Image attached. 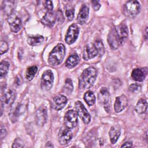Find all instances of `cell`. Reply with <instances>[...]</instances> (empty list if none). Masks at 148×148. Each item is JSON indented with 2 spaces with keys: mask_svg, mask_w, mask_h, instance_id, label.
I'll return each mask as SVG.
<instances>
[{
  "mask_svg": "<svg viewBox=\"0 0 148 148\" xmlns=\"http://www.w3.org/2000/svg\"><path fill=\"white\" fill-rule=\"evenodd\" d=\"M84 100L86 102V103L91 106H92L95 102V96L92 91H87L85 92L84 95Z\"/></svg>",
  "mask_w": 148,
  "mask_h": 148,
  "instance_id": "cell-25",
  "label": "cell"
},
{
  "mask_svg": "<svg viewBox=\"0 0 148 148\" xmlns=\"http://www.w3.org/2000/svg\"><path fill=\"white\" fill-rule=\"evenodd\" d=\"M8 21L9 23L10 28L13 32H18L22 26V23L21 19L14 13L10 14L8 18Z\"/></svg>",
  "mask_w": 148,
  "mask_h": 148,
  "instance_id": "cell-10",
  "label": "cell"
},
{
  "mask_svg": "<svg viewBox=\"0 0 148 148\" xmlns=\"http://www.w3.org/2000/svg\"><path fill=\"white\" fill-rule=\"evenodd\" d=\"M94 45L98 51V53L101 56H102L103 54L105 51L104 46L101 40H96L94 43Z\"/></svg>",
  "mask_w": 148,
  "mask_h": 148,
  "instance_id": "cell-28",
  "label": "cell"
},
{
  "mask_svg": "<svg viewBox=\"0 0 148 148\" xmlns=\"http://www.w3.org/2000/svg\"><path fill=\"white\" fill-rule=\"evenodd\" d=\"M147 108V103L146 99H139L135 107V110L139 114H143L145 113Z\"/></svg>",
  "mask_w": 148,
  "mask_h": 148,
  "instance_id": "cell-24",
  "label": "cell"
},
{
  "mask_svg": "<svg viewBox=\"0 0 148 148\" xmlns=\"http://www.w3.org/2000/svg\"><path fill=\"white\" fill-rule=\"evenodd\" d=\"M46 147H53V146L52 145V144L51 143H50L49 142H48L47 143H46Z\"/></svg>",
  "mask_w": 148,
  "mask_h": 148,
  "instance_id": "cell-39",
  "label": "cell"
},
{
  "mask_svg": "<svg viewBox=\"0 0 148 148\" xmlns=\"http://www.w3.org/2000/svg\"><path fill=\"white\" fill-rule=\"evenodd\" d=\"M57 16L53 11H47L41 20V22L45 25L53 27L56 21Z\"/></svg>",
  "mask_w": 148,
  "mask_h": 148,
  "instance_id": "cell-17",
  "label": "cell"
},
{
  "mask_svg": "<svg viewBox=\"0 0 148 148\" xmlns=\"http://www.w3.org/2000/svg\"><path fill=\"white\" fill-rule=\"evenodd\" d=\"M77 116L78 115L76 111H74L73 110H68L64 116L65 126L69 129L75 128L77 125Z\"/></svg>",
  "mask_w": 148,
  "mask_h": 148,
  "instance_id": "cell-6",
  "label": "cell"
},
{
  "mask_svg": "<svg viewBox=\"0 0 148 148\" xmlns=\"http://www.w3.org/2000/svg\"><path fill=\"white\" fill-rule=\"evenodd\" d=\"M65 55V48L63 44H57L51 50L48 57V62L52 66L60 65Z\"/></svg>",
  "mask_w": 148,
  "mask_h": 148,
  "instance_id": "cell-2",
  "label": "cell"
},
{
  "mask_svg": "<svg viewBox=\"0 0 148 148\" xmlns=\"http://www.w3.org/2000/svg\"><path fill=\"white\" fill-rule=\"evenodd\" d=\"M132 146V143L131 142H125L122 146L121 147H131Z\"/></svg>",
  "mask_w": 148,
  "mask_h": 148,
  "instance_id": "cell-37",
  "label": "cell"
},
{
  "mask_svg": "<svg viewBox=\"0 0 148 148\" xmlns=\"http://www.w3.org/2000/svg\"><path fill=\"white\" fill-rule=\"evenodd\" d=\"M47 110L44 106H40L36 112L35 120L36 124L39 126H43L47 121Z\"/></svg>",
  "mask_w": 148,
  "mask_h": 148,
  "instance_id": "cell-15",
  "label": "cell"
},
{
  "mask_svg": "<svg viewBox=\"0 0 148 148\" xmlns=\"http://www.w3.org/2000/svg\"><path fill=\"white\" fill-rule=\"evenodd\" d=\"M9 46L8 43L3 40L1 41L0 42V54L1 55H2L3 54L6 53L8 50Z\"/></svg>",
  "mask_w": 148,
  "mask_h": 148,
  "instance_id": "cell-30",
  "label": "cell"
},
{
  "mask_svg": "<svg viewBox=\"0 0 148 148\" xmlns=\"http://www.w3.org/2000/svg\"><path fill=\"white\" fill-rule=\"evenodd\" d=\"M79 34V28L76 24H71L68 28L65 37V40L66 43L68 45H71L77 39Z\"/></svg>",
  "mask_w": 148,
  "mask_h": 148,
  "instance_id": "cell-7",
  "label": "cell"
},
{
  "mask_svg": "<svg viewBox=\"0 0 148 148\" xmlns=\"http://www.w3.org/2000/svg\"><path fill=\"white\" fill-rule=\"evenodd\" d=\"M99 102L103 105L106 112H109L110 110V96L108 90L106 87H102L98 94Z\"/></svg>",
  "mask_w": 148,
  "mask_h": 148,
  "instance_id": "cell-8",
  "label": "cell"
},
{
  "mask_svg": "<svg viewBox=\"0 0 148 148\" xmlns=\"http://www.w3.org/2000/svg\"><path fill=\"white\" fill-rule=\"evenodd\" d=\"M6 130L3 125L1 126V139H2L6 135Z\"/></svg>",
  "mask_w": 148,
  "mask_h": 148,
  "instance_id": "cell-36",
  "label": "cell"
},
{
  "mask_svg": "<svg viewBox=\"0 0 148 148\" xmlns=\"http://www.w3.org/2000/svg\"><path fill=\"white\" fill-rule=\"evenodd\" d=\"M140 10V5L137 1H128L124 5V13L129 17L136 16Z\"/></svg>",
  "mask_w": 148,
  "mask_h": 148,
  "instance_id": "cell-3",
  "label": "cell"
},
{
  "mask_svg": "<svg viewBox=\"0 0 148 148\" xmlns=\"http://www.w3.org/2000/svg\"><path fill=\"white\" fill-rule=\"evenodd\" d=\"M74 14H75V10L73 8H68L65 11V14L68 19V20L71 21L73 20L74 17Z\"/></svg>",
  "mask_w": 148,
  "mask_h": 148,
  "instance_id": "cell-32",
  "label": "cell"
},
{
  "mask_svg": "<svg viewBox=\"0 0 148 148\" xmlns=\"http://www.w3.org/2000/svg\"><path fill=\"white\" fill-rule=\"evenodd\" d=\"M108 42L112 49H117L121 45L115 28H112L108 35Z\"/></svg>",
  "mask_w": 148,
  "mask_h": 148,
  "instance_id": "cell-13",
  "label": "cell"
},
{
  "mask_svg": "<svg viewBox=\"0 0 148 148\" xmlns=\"http://www.w3.org/2000/svg\"><path fill=\"white\" fill-rule=\"evenodd\" d=\"M145 39L147 40V27L145 29Z\"/></svg>",
  "mask_w": 148,
  "mask_h": 148,
  "instance_id": "cell-38",
  "label": "cell"
},
{
  "mask_svg": "<svg viewBox=\"0 0 148 148\" xmlns=\"http://www.w3.org/2000/svg\"><path fill=\"white\" fill-rule=\"evenodd\" d=\"M44 40V37L40 35H30L27 38V43L32 46L40 45Z\"/></svg>",
  "mask_w": 148,
  "mask_h": 148,
  "instance_id": "cell-23",
  "label": "cell"
},
{
  "mask_svg": "<svg viewBox=\"0 0 148 148\" xmlns=\"http://www.w3.org/2000/svg\"><path fill=\"white\" fill-rule=\"evenodd\" d=\"M121 134L120 128L117 126H113L111 127L109 132V135L110 137V142L112 144H114L117 142L118 139L119 138Z\"/></svg>",
  "mask_w": 148,
  "mask_h": 148,
  "instance_id": "cell-20",
  "label": "cell"
},
{
  "mask_svg": "<svg viewBox=\"0 0 148 148\" xmlns=\"http://www.w3.org/2000/svg\"><path fill=\"white\" fill-rule=\"evenodd\" d=\"M98 51L97 50L94 44L89 43L86 45L83 49V58L84 60L87 61L88 60L94 58L98 54Z\"/></svg>",
  "mask_w": 148,
  "mask_h": 148,
  "instance_id": "cell-11",
  "label": "cell"
},
{
  "mask_svg": "<svg viewBox=\"0 0 148 148\" xmlns=\"http://www.w3.org/2000/svg\"><path fill=\"white\" fill-rule=\"evenodd\" d=\"M73 84L72 82L71 79L67 78L65 82L64 85V88L66 91H67V93H71L73 90Z\"/></svg>",
  "mask_w": 148,
  "mask_h": 148,
  "instance_id": "cell-29",
  "label": "cell"
},
{
  "mask_svg": "<svg viewBox=\"0 0 148 148\" xmlns=\"http://www.w3.org/2000/svg\"><path fill=\"white\" fill-rule=\"evenodd\" d=\"M67 103V98L63 95H58L56 96L52 101L51 105L54 109L56 110H61L64 108Z\"/></svg>",
  "mask_w": 148,
  "mask_h": 148,
  "instance_id": "cell-16",
  "label": "cell"
},
{
  "mask_svg": "<svg viewBox=\"0 0 148 148\" xmlns=\"http://www.w3.org/2000/svg\"><path fill=\"white\" fill-rule=\"evenodd\" d=\"M10 64L8 61L3 60L0 64V77L2 78L5 77L8 72Z\"/></svg>",
  "mask_w": 148,
  "mask_h": 148,
  "instance_id": "cell-26",
  "label": "cell"
},
{
  "mask_svg": "<svg viewBox=\"0 0 148 148\" xmlns=\"http://www.w3.org/2000/svg\"><path fill=\"white\" fill-rule=\"evenodd\" d=\"M146 73L144 70L140 68L134 69L131 73V77L133 80L137 82H142L146 76Z\"/></svg>",
  "mask_w": 148,
  "mask_h": 148,
  "instance_id": "cell-21",
  "label": "cell"
},
{
  "mask_svg": "<svg viewBox=\"0 0 148 148\" xmlns=\"http://www.w3.org/2000/svg\"><path fill=\"white\" fill-rule=\"evenodd\" d=\"M44 6L45 8L47 10V11H53V2L51 1H46L45 2Z\"/></svg>",
  "mask_w": 148,
  "mask_h": 148,
  "instance_id": "cell-34",
  "label": "cell"
},
{
  "mask_svg": "<svg viewBox=\"0 0 148 148\" xmlns=\"http://www.w3.org/2000/svg\"><path fill=\"white\" fill-rule=\"evenodd\" d=\"M91 3L92 7L95 10H98L101 7V5L99 3V1H91Z\"/></svg>",
  "mask_w": 148,
  "mask_h": 148,
  "instance_id": "cell-35",
  "label": "cell"
},
{
  "mask_svg": "<svg viewBox=\"0 0 148 148\" xmlns=\"http://www.w3.org/2000/svg\"><path fill=\"white\" fill-rule=\"evenodd\" d=\"M114 28L120 44L122 45L125 42L128 38V30L127 27L124 24H120Z\"/></svg>",
  "mask_w": 148,
  "mask_h": 148,
  "instance_id": "cell-12",
  "label": "cell"
},
{
  "mask_svg": "<svg viewBox=\"0 0 148 148\" xmlns=\"http://www.w3.org/2000/svg\"><path fill=\"white\" fill-rule=\"evenodd\" d=\"M79 60V57L77 54H72L67 58L65 62V65L68 68H73L77 65Z\"/></svg>",
  "mask_w": 148,
  "mask_h": 148,
  "instance_id": "cell-22",
  "label": "cell"
},
{
  "mask_svg": "<svg viewBox=\"0 0 148 148\" xmlns=\"http://www.w3.org/2000/svg\"><path fill=\"white\" fill-rule=\"evenodd\" d=\"M37 71H38V67L36 65L28 67L25 72V77L29 81L32 80L34 79Z\"/></svg>",
  "mask_w": 148,
  "mask_h": 148,
  "instance_id": "cell-27",
  "label": "cell"
},
{
  "mask_svg": "<svg viewBox=\"0 0 148 148\" xmlns=\"http://www.w3.org/2000/svg\"><path fill=\"white\" fill-rule=\"evenodd\" d=\"M97 76V73L95 68L90 66L85 69L79 79V88L82 90L90 88L94 85Z\"/></svg>",
  "mask_w": 148,
  "mask_h": 148,
  "instance_id": "cell-1",
  "label": "cell"
},
{
  "mask_svg": "<svg viewBox=\"0 0 148 148\" xmlns=\"http://www.w3.org/2000/svg\"><path fill=\"white\" fill-rule=\"evenodd\" d=\"M128 99L125 95H121L116 98L114 103V109L116 113L121 112L128 105Z\"/></svg>",
  "mask_w": 148,
  "mask_h": 148,
  "instance_id": "cell-14",
  "label": "cell"
},
{
  "mask_svg": "<svg viewBox=\"0 0 148 148\" xmlns=\"http://www.w3.org/2000/svg\"><path fill=\"white\" fill-rule=\"evenodd\" d=\"M75 108L77 115L83 122L86 124H89L91 121V116L81 101H77L75 102Z\"/></svg>",
  "mask_w": 148,
  "mask_h": 148,
  "instance_id": "cell-4",
  "label": "cell"
},
{
  "mask_svg": "<svg viewBox=\"0 0 148 148\" xmlns=\"http://www.w3.org/2000/svg\"><path fill=\"white\" fill-rule=\"evenodd\" d=\"M128 89L132 92H138L141 90V86L138 84L134 83L129 86Z\"/></svg>",
  "mask_w": 148,
  "mask_h": 148,
  "instance_id": "cell-31",
  "label": "cell"
},
{
  "mask_svg": "<svg viewBox=\"0 0 148 148\" xmlns=\"http://www.w3.org/2000/svg\"><path fill=\"white\" fill-rule=\"evenodd\" d=\"M72 138V132L71 129L66 127H62L59 131L58 138L60 143L62 145H67Z\"/></svg>",
  "mask_w": 148,
  "mask_h": 148,
  "instance_id": "cell-9",
  "label": "cell"
},
{
  "mask_svg": "<svg viewBox=\"0 0 148 148\" xmlns=\"http://www.w3.org/2000/svg\"><path fill=\"white\" fill-rule=\"evenodd\" d=\"M15 93L12 90H8L6 91L1 97V102L3 106L11 105L15 99Z\"/></svg>",
  "mask_w": 148,
  "mask_h": 148,
  "instance_id": "cell-19",
  "label": "cell"
},
{
  "mask_svg": "<svg viewBox=\"0 0 148 148\" xmlns=\"http://www.w3.org/2000/svg\"><path fill=\"white\" fill-rule=\"evenodd\" d=\"M54 82V75L50 69L45 71L42 75L41 79V87L45 91L50 90Z\"/></svg>",
  "mask_w": 148,
  "mask_h": 148,
  "instance_id": "cell-5",
  "label": "cell"
},
{
  "mask_svg": "<svg viewBox=\"0 0 148 148\" xmlns=\"http://www.w3.org/2000/svg\"><path fill=\"white\" fill-rule=\"evenodd\" d=\"M12 147H24V145L21 139L16 138L14 140Z\"/></svg>",
  "mask_w": 148,
  "mask_h": 148,
  "instance_id": "cell-33",
  "label": "cell"
},
{
  "mask_svg": "<svg viewBox=\"0 0 148 148\" xmlns=\"http://www.w3.org/2000/svg\"><path fill=\"white\" fill-rule=\"evenodd\" d=\"M88 14H89L88 7L86 5H82L77 17V23L80 25L84 24L87 21L88 18Z\"/></svg>",
  "mask_w": 148,
  "mask_h": 148,
  "instance_id": "cell-18",
  "label": "cell"
}]
</instances>
